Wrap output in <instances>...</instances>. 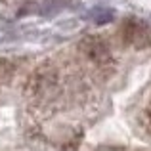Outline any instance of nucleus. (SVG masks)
Here are the masks:
<instances>
[{"mask_svg": "<svg viewBox=\"0 0 151 151\" xmlns=\"http://www.w3.org/2000/svg\"><path fill=\"white\" fill-rule=\"evenodd\" d=\"M122 33H124V40L134 48H147L151 44V33L147 25L138 19H128L122 27Z\"/></svg>", "mask_w": 151, "mask_h": 151, "instance_id": "nucleus-1", "label": "nucleus"}]
</instances>
